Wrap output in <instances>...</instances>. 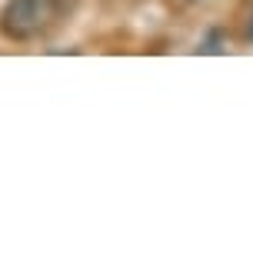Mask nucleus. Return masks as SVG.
<instances>
[{
  "label": "nucleus",
  "instance_id": "f257e3e1",
  "mask_svg": "<svg viewBox=\"0 0 253 253\" xmlns=\"http://www.w3.org/2000/svg\"><path fill=\"white\" fill-rule=\"evenodd\" d=\"M63 13V0H7L0 10V34L10 40H34L50 30Z\"/></svg>",
  "mask_w": 253,
  "mask_h": 253
},
{
  "label": "nucleus",
  "instance_id": "f03ea898",
  "mask_svg": "<svg viewBox=\"0 0 253 253\" xmlns=\"http://www.w3.org/2000/svg\"><path fill=\"white\" fill-rule=\"evenodd\" d=\"M250 40H253V17H250Z\"/></svg>",
  "mask_w": 253,
  "mask_h": 253
}]
</instances>
